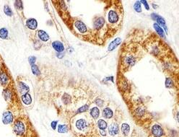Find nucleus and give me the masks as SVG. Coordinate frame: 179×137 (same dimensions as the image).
Instances as JSON below:
<instances>
[{
    "label": "nucleus",
    "instance_id": "obj_1",
    "mask_svg": "<svg viewBox=\"0 0 179 137\" xmlns=\"http://www.w3.org/2000/svg\"><path fill=\"white\" fill-rule=\"evenodd\" d=\"M29 130V121L24 118H17L13 123V132L18 137H26Z\"/></svg>",
    "mask_w": 179,
    "mask_h": 137
},
{
    "label": "nucleus",
    "instance_id": "obj_2",
    "mask_svg": "<svg viewBox=\"0 0 179 137\" xmlns=\"http://www.w3.org/2000/svg\"><path fill=\"white\" fill-rule=\"evenodd\" d=\"M122 15L121 11H119L116 10V8L112 7L110 10H108L107 14V21L108 23L110 25V27H117L119 25L121 21Z\"/></svg>",
    "mask_w": 179,
    "mask_h": 137
},
{
    "label": "nucleus",
    "instance_id": "obj_3",
    "mask_svg": "<svg viewBox=\"0 0 179 137\" xmlns=\"http://www.w3.org/2000/svg\"><path fill=\"white\" fill-rule=\"evenodd\" d=\"M121 64L123 66V68L125 70H127L129 68L132 67L137 62L138 59L136 57V55L133 52H125L121 56Z\"/></svg>",
    "mask_w": 179,
    "mask_h": 137
},
{
    "label": "nucleus",
    "instance_id": "obj_4",
    "mask_svg": "<svg viewBox=\"0 0 179 137\" xmlns=\"http://www.w3.org/2000/svg\"><path fill=\"white\" fill-rule=\"evenodd\" d=\"M74 127L75 131L78 133H85L88 131L89 128V124L88 123V121L84 118H78L75 121L74 123Z\"/></svg>",
    "mask_w": 179,
    "mask_h": 137
},
{
    "label": "nucleus",
    "instance_id": "obj_5",
    "mask_svg": "<svg viewBox=\"0 0 179 137\" xmlns=\"http://www.w3.org/2000/svg\"><path fill=\"white\" fill-rule=\"evenodd\" d=\"M6 70H7V68L4 66V64H2L1 67H0V84L4 87H8L12 82L9 74L6 71Z\"/></svg>",
    "mask_w": 179,
    "mask_h": 137
},
{
    "label": "nucleus",
    "instance_id": "obj_6",
    "mask_svg": "<svg viewBox=\"0 0 179 137\" xmlns=\"http://www.w3.org/2000/svg\"><path fill=\"white\" fill-rule=\"evenodd\" d=\"M2 94H3V97H4V100H5L8 103H12V102L13 101V100H14V96H15V95H14V90H12V89L11 85H10V84L8 86V87L4 88Z\"/></svg>",
    "mask_w": 179,
    "mask_h": 137
},
{
    "label": "nucleus",
    "instance_id": "obj_7",
    "mask_svg": "<svg viewBox=\"0 0 179 137\" xmlns=\"http://www.w3.org/2000/svg\"><path fill=\"white\" fill-rule=\"evenodd\" d=\"M74 27L75 29V31L81 35H85L88 33V27L85 25V23L81 20H76L74 22Z\"/></svg>",
    "mask_w": 179,
    "mask_h": 137
},
{
    "label": "nucleus",
    "instance_id": "obj_8",
    "mask_svg": "<svg viewBox=\"0 0 179 137\" xmlns=\"http://www.w3.org/2000/svg\"><path fill=\"white\" fill-rule=\"evenodd\" d=\"M151 134L153 137H163L164 131L163 128L158 123L152 125L151 127Z\"/></svg>",
    "mask_w": 179,
    "mask_h": 137
},
{
    "label": "nucleus",
    "instance_id": "obj_9",
    "mask_svg": "<svg viewBox=\"0 0 179 137\" xmlns=\"http://www.w3.org/2000/svg\"><path fill=\"white\" fill-rule=\"evenodd\" d=\"M14 116L10 110H7L4 112L2 116V122L4 124L9 125L14 122Z\"/></svg>",
    "mask_w": 179,
    "mask_h": 137
},
{
    "label": "nucleus",
    "instance_id": "obj_10",
    "mask_svg": "<svg viewBox=\"0 0 179 137\" xmlns=\"http://www.w3.org/2000/svg\"><path fill=\"white\" fill-rule=\"evenodd\" d=\"M105 24H106V20H105L104 17H97V18L95 19L94 22H93V27H94V30H97V31L100 30L104 27Z\"/></svg>",
    "mask_w": 179,
    "mask_h": 137
},
{
    "label": "nucleus",
    "instance_id": "obj_11",
    "mask_svg": "<svg viewBox=\"0 0 179 137\" xmlns=\"http://www.w3.org/2000/svg\"><path fill=\"white\" fill-rule=\"evenodd\" d=\"M119 125L115 122L110 123L108 126V133L111 136H115L119 134Z\"/></svg>",
    "mask_w": 179,
    "mask_h": 137
},
{
    "label": "nucleus",
    "instance_id": "obj_12",
    "mask_svg": "<svg viewBox=\"0 0 179 137\" xmlns=\"http://www.w3.org/2000/svg\"><path fill=\"white\" fill-rule=\"evenodd\" d=\"M17 87H18L19 92H20L22 95L28 93L29 90H30L29 86H27V84L23 82H18V83H17Z\"/></svg>",
    "mask_w": 179,
    "mask_h": 137
},
{
    "label": "nucleus",
    "instance_id": "obj_13",
    "mask_svg": "<svg viewBox=\"0 0 179 137\" xmlns=\"http://www.w3.org/2000/svg\"><path fill=\"white\" fill-rule=\"evenodd\" d=\"M152 19L156 20L158 25L159 24L160 25L163 27L164 28H165V31L168 32V30H167V27H166V25H165V21L162 17H160V16L158 15V14H152Z\"/></svg>",
    "mask_w": 179,
    "mask_h": 137
},
{
    "label": "nucleus",
    "instance_id": "obj_14",
    "mask_svg": "<svg viewBox=\"0 0 179 137\" xmlns=\"http://www.w3.org/2000/svg\"><path fill=\"white\" fill-rule=\"evenodd\" d=\"M52 46H53V49L58 53H62L64 51V46L63 43L60 41H58V40L53 41L52 43Z\"/></svg>",
    "mask_w": 179,
    "mask_h": 137
},
{
    "label": "nucleus",
    "instance_id": "obj_15",
    "mask_svg": "<svg viewBox=\"0 0 179 137\" xmlns=\"http://www.w3.org/2000/svg\"><path fill=\"white\" fill-rule=\"evenodd\" d=\"M26 26L30 30H36L37 28L38 23L36 19L30 18L26 21Z\"/></svg>",
    "mask_w": 179,
    "mask_h": 137
},
{
    "label": "nucleus",
    "instance_id": "obj_16",
    "mask_svg": "<svg viewBox=\"0 0 179 137\" xmlns=\"http://www.w3.org/2000/svg\"><path fill=\"white\" fill-rule=\"evenodd\" d=\"M146 113V110L144 107H137L135 108V110H134V114L135 115V116L138 118V119H141L142 117H143L145 115Z\"/></svg>",
    "mask_w": 179,
    "mask_h": 137
},
{
    "label": "nucleus",
    "instance_id": "obj_17",
    "mask_svg": "<svg viewBox=\"0 0 179 137\" xmlns=\"http://www.w3.org/2000/svg\"><path fill=\"white\" fill-rule=\"evenodd\" d=\"M38 37L41 41L47 42L49 40V36L44 31V30H38Z\"/></svg>",
    "mask_w": 179,
    "mask_h": 137
},
{
    "label": "nucleus",
    "instance_id": "obj_18",
    "mask_svg": "<svg viewBox=\"0 0 179 137\" xmlns=\"http://www.w3.org/2000/svg\"><path fill=\"white\" fill-rule=\"evenodd\" d=\"M21 99H22L23 103H24L25 105H29L31 104L32 97L29 93H26V94L22 95Z\"/></svg>",
    "mask_w": 179,
    "mask_h": 137
},
{
    "label": "nucleus",
    "instance_id": "obj_19",
    "mask_svg": "<svg viewBox=\"0 0 179 137\" xmlns=\"http://www.w3.org/2000/svg\"><path fill=\"white\" fill-rule=\"evenodd\" d=\"M121 43V38H117L115 39V40H113V41H112L111 43H110V45H109L108 49V51H111L114 50V49H116V48L117 47V46H119Z\"/></svg>",
    "mask_w": 179,
    "mask_h": 137
},
{
    "label": "nucleus",
    "instance_id": "obj_20",
    "mask_svg": "<svg viewBox=\"0 0 179 137\" xmlns=\"http://www.w3.org/2000/svg\"><path fill=\"white\" fill-rule=\"evenodd\" d=\"M113 113L110 108H105L103 110V116L106 119H110L113 117Z\"/></svg>",
    "mask_w": 179,
    "mask_h": 137
},
{
    "label": "nucleus",
    "instance_id": "obj_21",
    "mask_svg": "<svg viewBox=\"0 0 179 137\" xmlns=\"http://www.w3.org/2000/svg\"><path fill=\"white\" fill-rule=\"evenodd\" d=\"M90 113L93 119H97L100 116V110L97 107H93L90 109Z\"/></svg>",
    "mask_w": 179,
    "mask_h": 137
},
{
    "label": "nucleus",
    "instance_id": "obj_22",
    "mask_svg": "<svg viewBox=\"0 0 179 137\" xmlns=\"http://www.w3.org/2000/svg\"><path fill=\"white\" fill-rule=\"evenodd\" d=\"M121 131L122 134L124 136H127L130 132V126L127 123H123L121 126Z\"/></svg>",
    "mask_w": 179,
    "mask_h": 137
},
{
    "label": "nucleus",
    "instance_id": "obj_23",
    "mask_svg": "<svg viewBox=\"0 0 179 137\" xmlns=\"http://www.w3.org/2000/svg\"><path fill=\"white\" fill-rule=\"evenodd\" d=\"M8 38L9 32L7 29H6L5 27H2L0 29V38L2 40H6V39H8Z\"/></svg>",
    "mask_w": 179,
    "mask_h": 137
},
{
    "label": "nucleus",
    "instance_id": "obj_24",
    "mask_svg": "<svg viewBox=\"0 0 179 137\" xmlns=\"http://www.w3.org/2000/svg\"><path fill=\"white\" fill-rule=\"evenodd\" d=\"M154 26V28H155V30H156V32L158 33V34L160 36L161 38H165V33H164L163 30V28L161 27H160L159 25H158L157 23H155V24L153 25Z\"/></svg>",
    "mask_w": 179,
    "mask_h": 137
},
{
    "label": "nucleus",
    "instance_id": "obj_25",
    "mask_svg": "<svg viewBox=\"0 0 179 137\" xmlns=\"http://www.w3.org/2000/svg\"><path fill=\"white\" fill-rule=\"evenodd\" d=\"M71 99H72V97H71V96L69 95L68 93L67 92L64 93V95H62V103H63L64 105H69V103H71Z\"/></svg>",
    "mask_w": 179,
    "mask_h": 137
},
{
    "label": "nucleus",
    "instance_id": "obj_26",
    "mask_svg": "<svg viewBox=\"0 0 179 137\" xmlns=\"http://www.w3.org/2000/svg\"><path fill=\"white\" fill-rule=\"evenodd\" d=\"M97 126L100 130H105L108 127V124L103 119H99L97 121Z\"/></svg>",
    "mask_w": 179,
    "mask_h": 137
},
{
    "label": "nucleus",
    "instance_id": "obj_27",
    "mask_svg": "<svg viewBox=\"0 0 179 137\" xmlns=\"http://www.w3.org/2000/svg\"><path fill=\"white\" fill-rule=\"evenodd\" d=\"M68 126L67 125H63V124H59L58 125V129L57 131L59 133H66L68 132Z\"/></svg>",
    "mask_w": 179,
    "mask_h": 137
},
{
    "label": "nucleus",
    "instance_id": "obj_28",
    "mask_svg": "<svg viewBox=\"0 0 179 137\" xmlns=\"http://www.w3.org/2000/svg\"><path fill=\"white\" fill-rule=\"evenodd\" d=\"M165 86L168 88L174 87V81L173 80V79L170 78V77H167L166 80H165Z\"/></svg>",
    "mask_w": 179,
    "mask_h": 137
},
{
    "label": "nucleus",
    "instance_id": "obj_29",
    "mask_svg": "<svg viewBox=\"0 0 179 137\" xmlns=\"http://www.w3.org/2000/svg\"><path fill=\"white\" fill-rule=\"evenodd\" d=\"M31 70H32V72H33V74H34V75L38 76L40 74V69H39V67L37 66V65H36V64L32 65Z\"/></svg>",
    "mask_w": 179,
    "mask_h": 137
},
{
    "label": "nucleus",
    "instance_id": "obj_30",
    "mask_svg": "<svg viewBox=\"0 0 179 137\" xmlns=\"http://www.w3.org/2000/svg\"><path fill=\"white\" fill-rule=\"evenodd\" d=\"M4 12L6 15L9 16V17H11V16H12L13 14L11 8H10L8 5H5L4 7Z\"/></svg>",
    "mask_w": 179,
    "mask_h": 137
},
{
    "label": "nucleus",
    "instance_id": "obj_31",
    "mask_svg": "<svg viewBox=\"0 0 179 137\" xmlns=\"http://www.w3.org/2000/svg\"><path fill=\"white\" fill-rule=\"evenodd\" d=\"M88 107H89V105H85L79 108V109L77 110V113H78V114H80V113H85V112H86L87 110H88Z\"/></svg>",
    "mask_w": 179,
    "mask_h": 137
},
{
    "label": "nucleus",
    "instance_id": "obj_32",
    "mask_svg": "<svg viewBox=\"0 0 179 137\" xmlns=\"http://www.w3.org/2000/svg\"><path fill=\"white\" fill-rule=\"evenodd\" d=\"M134 8L137 12H142V6H141V1H136L134 4Z\"/></svg>",
    "mask_w": 179,
    "mask_h": 137
},
{
    "label": "nucleus",
    "instance_id": "obj_33",
    "mask_svg": "<svg viewBox=\"0 0 179 137\" xmlns=\"http://www.w3.org/2000/svg\"><path fill=\"white\" fill-rule=\"evenodd\" d=\"M14 5H15L16 9L20 10V11H22L23 10V4L21 1H16Z\"/></svg>",
    "mask_w": 179,
    "mask_h": 137
},
{
    "label": "nucleus",
    "instance_id": "obj_34",
    "mask_svg": "<svg viewBox=\"0 0 179 137\" xmlns=\"http://www.w3.org/2000/svg\"><path fill=\"white\" fill-rule=\"evenodd\" d=\"M95 104L97 105L98 107H103V103H104V102H103V100H102L100 98H97V100L95 101Z\"/></svg>",
    "mask_w": 179,
    "mask_h": 137
},
{
    "label": "nucleus",
    "instance_id": "obj_35",
    "mask_svg": "<svg viewBox=\"0 0 179 137\" xmlns=\"http://www.w3.org/2000/svg\"><path fill=\"white\" fill-rule=\"evenodd\" d=\"M36 58L35 57V56H30L28 59V61H29V63H30V64L31 65H33L35 64V62H36Z\"/></svg>",
    "mask_w": 179,
    "mask_h": 137
},
{
    "label": "nucleus",
    "instance_id": "obj_36",
    "mask_svg": "<svg viewBox=\"0 0 179 137\" xmlns=\"http://www.w3.org/2000/svg\"><path fill=\"white\" fill-rule=\"evenodd\" d=\"M57 124H58V122L56 121H52V123H51V127L53 128V130H56V126H57Z\"/></svg>",
    "mask_w": 179,
    "mask_h": 137
},
{
    "label": "nucleus",
    "instance_id": "obj_37",
    "mask_svg": "<svg viewBox=\"0 0 179 137\" xmlns=\"http://www.w3.org/2000/svg\"><path fill=\"white\" fill-rule=\"evenodd\" d=\"M141 2L143 3V4L145 6V7H146L147 10H149V6H148L147 2V1H141Z\"/></svg>",
    "mask_w": 179,
    "mask_h": 137
},
{
    "label": "nucleus",
    "instance_id": "obj_38",
    "mask_svg": "<svg viewBox=\"0 0 179 137\" xmlns=\"http://www.w3.org/2000/svg\"><path fill=\"white\" fill-rule=\"evenodd\" d=\"M100 132L102 134V136H106V132L105 130H100Z\"/></svg>",
    "mask_w": 179,
    "mask_h": 137
},
{
    "label": "nucleus",
    "instance_id": "obj_39",
    "mask_svg": "<svg viewBox=\"0 0 179 137\" xmlns=\"http://www.w3.org/2000/svg\"><path fill=\"white\" fill-rule=\"evenodd\" d=\"M26 137H36L35 136V135H34V134H33V135H32V136H29V135H28V134H27V136H26Z\"/></svg>",
    "mask_w": 179,
    "mask_h": 137
},
{
    "label": "nucleus",
    "instance_id": "obj_40",
    "mask_svg": "<svg viewBox=\"0 0 179 137\" xmlns=\"http://www.w3.org/2000/svg\"><path fill=\"white\" fill-rule=\"evenodd\" d=\"M152 5H153V7H154V8H155H155H156V7H158V6H157V5H156V6H155V4H152Z\"/></svg>",
    "mask_w": 179,
    "mask_h": 137
}]
</instances>
